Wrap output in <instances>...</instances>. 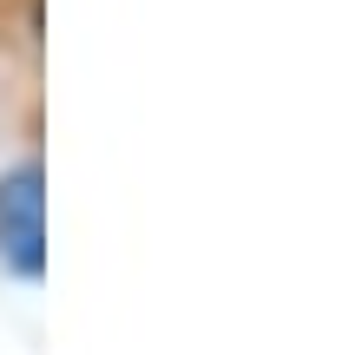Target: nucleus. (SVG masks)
I'll return each instance as SVG.
<instances>
[{
	"instance_id": "f257e3e1",
	"label": "nucleus",
	"mask_w": 349,
	"mask_h": 355,
	"mask_svg": "<svg viewBox=\"0 0 349 355\" xmlns=\"http://www.w3.org/2000/svg\"><path fill=\"white\" fill-rule=\"evenodd\" d=\"M0 263L20 283L46 277V171L40 158L0 171Z\"/></svg>"
}]
</instances>
